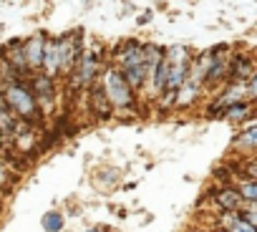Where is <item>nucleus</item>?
<instances>
[{
	"instance_id": "obj_7",
	"label": "nucleus",
	"mask_w": 257,
	"mask_h": 232,
	"mask_svg": "<svg viewBox=\"0 0 257 232\" xmlns=\"http://www.w3.org/2000/svg\"><path fill=\"white\" fill-rule=\"evenodd\" d=\"M21 46H23V56H26V66H28V71H41L46 36H43V33H38V36H33V38L23 41Z\"/></svg>"
},
{
	"instance_id": "obj_9",
	"label": "nucleus",
	"mask_w": 257,
	"mask_h": 232,
	"mask_svg": "<svg viewBox=\"0 0 257 232\" xmlns=\"http://www.w3.org/2000/svg\"><path fill=\"white\" fill-rule=\"evenodd\" d=\"M214 207L219 212H237V209L244 207V202H242V197H239V192H237L234 184H224L214 194Z\"/></svg>"
},
{
	"instance_id": "obj_10",
	"label": "nucleus",
	"mask_w": 257,
	"mask_h": 232,
	"mask_svg": "<svg viewBox=\"0 0 257 232\" xmlns=\"http://www.w3.org/2000/svg\"><path fill=\"white\" fill-rule=\"evenodd\" d=\"M252 76H254V63H252L249 56H234L232 63H227V78H229V83H234V81L242 83V81H247Z\"/></svg>"
},
{
	"instance_id": "obj_19",
	"label": "nucleus",
	"mask_w": 257,
	"mask_h": 232,
	"mask_svg": "<svg viewBox=\"0 0 257 232\" xmlns=\"http://www.w3.org/2000/svg\"><path fill=\"white\" fill-rule=\"evenodd\" d=\"M101 229H103V227H91L88 232H101Z\"/></svg>"
},
{
	"instance_id": "obj_3",
	"label": "nucleus",
	"mask_w": 257,
	"mask_h": 232,
	"mask_svg": "<svg viewBox=\"0 0 257 232\" xmlns=\"http://www.w3.org/2000/svg\"><path fill=\"white\" fill-rule=\"evenodd\" d=\"M71 73H73V86L76 88H88L91 83H96V76L101 73V56H98V51H86L78 58V63H76V68Z\"/></svg>"
},
{
	"instance_id": "obj_12",
	"label": "nucleus",
	"mask_w": 257,
	"mask_h": 232,
	"mask_svg": "<svg viewBox=\"0 0 257 232\" xmlns=\"http://www.w3.org/2000/svg\"><path fill=\"white\" fill-rule=\"evenodd\" d=\"M199 91H202V86H199V83H194V81L184 78V83L179 86V91H177V96H174V106H179V108L192 106V103L199 98Z\"/></svg>"
},
{
	"instance_id": "obj_16",
	"label": "nucleus",
	"mask_w": 257,
	"mask_h": 232,
	"mask_svg": "<svg viewBox=\"0 0 257 232\" xmlns=\"http://www.w3.org/2000/svg\"><path fill=\"white\" fill-rule=\"evenodd\" d=\"M41 224H43V229L46 232H61L63 229V214L61 212H46L43 214V219H41Z\"/></svg>"
},
{
	"instance_id": "obj_17",
	"label": "nucleus",
	"mask_w": 257,
	"mask_h": 232,
	"mask_svg": "<svg viewBox=\"0 0 257 232\" xmlns=\"http://www.w3.org/2000/svg\"><path fill=\"white\" fill-rule=\"evenodd\" d=\"M237 144H239V147H244L247 152H252V149H254V144H257V129H254V127H252V129H247V132L239 137V142H237Z\"/></svg>"
},
{
	"instance_id": "obj_13",
	"label": "nucleus",
	"mask_w": 257,
	"mask_h": 232,
	"mask_svg": "<svg viewBox=\"0 0 257 232\" xmlns=\"http://www.w3.org/2000/svg\"><path fill=\"white\" fill-rule=\"evenodd\" d=\"M16 124H18V119L13 116V111L8 108V103L3 101V96H0V134H3V137H13L16 134Z\"/></svg>"
},
{
	"instance_id": "obj_6",
	"label": "nucleus",
	"mask_w": 257,
	"mask_h": 232,
	"mask_svg": "<svg viewBox=\"0 0 257 232\" xmlns=\"http://www.w3.org/2000/svg\"><path fill=\"white\" fill-rule=\"evenodd\" d=\"M61 71V48H58V38H48L46 36V46H43V61H41V73L48 78H56Z\"/></svg>"
},
{
	"instance_id": "obj_11",
	"label": "nucleus",
	"mask_w": 257,
	"mask_h": 232,
	"mask_svg": "<svg viewBox=\"0 0 257 232\" xmlns=\"http://www.w3.org/2000/svg\"><path fill=\"white\" fill-rule=\"evenodd\" d=\"M88 103H91V111L98 113V119H108V116L113 113V108H111V103L103 96V91H101L98 83H91L88 86Z\"/></svg>"
},
{
	"instance_id": "obj_8",
	"label": "nucleus",
	"mask_w": 257,
	"mask_h": 232,
	"mask_svg": "<svg viewBox=\"0 0 257 232\" xmlns=\"http://www.w3.org/2000/svg\"><path fill=\"white\" fill-rule=\"evenodd\" d=\"M217 227H219V232H257L254 222H249V219L242 217V209H237V212H222V217L217 219Z\"/></svg>"
},
{
	"instance_id": "obj_5",
	"label": "nucleus",
	"mask_w": 257,
	"mask_h": 232,
	"mask_svg": "<svg viewBox=\"0 0 257 232\" xmlns=\"http://www.w3.org/2000/svg\"><path fill=\"white\" fill-rule=\"evenodd\" d=\"M28 83H31V91H33L36 101H38L41 113H43V108H51V106L56 103V78H48V76L38 73V76H33V81H28Z\"/></svg>"
},
{
	"instance_id": "obj_1",
	"label": "nucleus",
	"mask_w": 257,
	"mask_h": 232,
	"mask_svg": "<svg viewBox=\"0 0 257 232\" xmlns=\"http://www.w3.org/2000/svg\"><path fill=\"white\" fill-rule=\"evenodd\" d=\"M0 96L8 103V108L13 111V116L18 122L26 124H38L41 122V108L38 101L31 91L28 78H8L0 83Z\"/></svg>"
},
{
	"instance_id": "obj_4",
	"label": "nucleus",
	"mask_w": 257,
	"mask_h": 232,
	"mask_svg": "<svg viewBox=\"0 0 257 232\" xmlns=\"http://www.w3.org/2000/svg\"><path fill=\"white\" fill-rule=\"evenodd\" d=\"M81 33V31H78ZM63 36V38H58V48H61V71H58V76L63 73V76H71V71L76 68V63H78V58L83 56V51H81V36Z\"/></svg>"
},
{
	"instance_id": "obj_18",
	"label": "nucleus",
	"mask_w": 257,
	"mask_h": 232,
	"mask_svg": "<svg viewBox=\"0 0 257 232\" xmlns=\"http://www.w3.org/2000/svg\"><path fill=\"white\" fill-rule=\"evenodd\" d=\"M8 184H11V172L3 162H0V189H6Z\"/></svg>"
},
{
	"instance_id": "obj_2",
	"label": "nucleus",
	"mask_w": 257,
	"mask_h": 232,
	"mask_svg": "<svg viewBox=\"0 0 257 232\" xmlns=\"http://www.w3.org/2000/svg\"><path fill=\"white\" fill-rule=\"evenodd\" d=\"M98 76H101L98 86H101L103 96L108 98L111 108H118V111H134L137 108V93L123 81V76L116 66H106Z\"/></svg>"
},
{
	"instance_id": "obj_14",
	"label": "nucleus",
	"mask_w": 257,
	"mask_h": 232,
	"mask_svg": "<svg viewBox=\"0 0 257 232\" xmlns=\"http://www.w3.org/2000/svg\"><path fill=\"white\" fill-rule=\"evenodd\" d=\"M222 116H227L229 122H244V119H249V116H252V108H249L247 101H242V103L227 106V108L222 111Z\"/></svg>"
},
{
	"instance_id": "obj_15",
	"label": "nucleus",
	"mask_w": 257,
	"mask_h": 232,
	"mask_svg": "<svg viewBox=\"0 0 257 232\" xmlns=\"http://www.w3.org/2000/svg\"><path fill=\"white\" fill-rule=\"evenodd\" d=\"M234 187H237V192H239L244 204H254L257 202V182H237Z\"/></svg>"
}]
</instances>
